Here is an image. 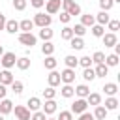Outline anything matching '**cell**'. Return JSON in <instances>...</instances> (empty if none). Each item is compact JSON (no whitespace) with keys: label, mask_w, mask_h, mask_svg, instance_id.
<instances>
[{"label":"cell","mask_w":120,"mask_h":120,"mask_svg":"<svg viewBox=\"0 0 120 120\" xmlns=\"http://www.w3.org/2000/svg\"><path fill=\"white\" fill-rule=\"evenodd\" d=\"M32 22H34V26L45 28V26H51L52 17H51L49 13H36V15H34V19H32Z\"/></svg>","instance_id":"1"},{"label":"cell","mask_w":120,"mask_h":120,"mask_svg":"<svg viewBox=\"0 0 120 120\" xmlns=\"http://www.w3.org/2000/svg\"><path fill=\"white\" fill-rule=\"evenodd\" d=\"M15 62H17L15 52H4V54L0 56V66H2L4 69H11V68L15 66Z\"/></svg>","instance_id":"2"},{"label":"cell","mask_w":120,"mask_h":120,"mask_svg":"<svg viewBox=\"0 0 120 120\" xmlns=\"http://www.w3.org/2000/svg\"><path fill=\"white\" fill-rule=\"evenodd\" d=\"M19 41H21L24 47H30V49H32V47L36 45L38 38H36L32 32H21V34H19Z\"/></svg>","instance_id":"3"},{"label":"cell","mask_w":120,"mask_h":120,"mask_svg":"<svg viewBox=\"0 0 120 120\" xmlns=\"http://www.w3.org/2000/svg\"><path fill=\"white\" fill-rule=\"evenodd\" d=\"M75 69H71V68H66L64 71H60V82H64V84H73L75 82Z\"/></svg>","instance_id":"4"},{"label":"cell","mask_w":120,"mask_h":120,"mask_svg":"<svg viewBox=\"0 0 120 120\" xmlns=\"http://www.w3.org/2000/svg\"><path fill=\"white\" fill-rule=\"evenodd\" d=\"M86 107H88V103H86V99L84 98H79V99H75L73 103H71V114H81V112H84L86 111Z\"/></svg>","instance_id":"5"},{"label":"cell","mask_w":120,"mask_h":120,"mask_svg":"<svg viewBox=\"0 0 120 120\" xmlns=\"http://www.w3.org/2000/svg\"><path fill=\"white\" fill-rule=\"evenodd\" d=\"M13 111H15L17 120H30V111L26 109V105H15Z\"/></svg>","instance_id":"6"},{"label":"cell","mask_w":120,"mask_h":120,"mask_svg":"<svg viewBox=\"0 0 120 120\" xmlns=\"http://www.w3.org/2000/svg\"><path fill=\"white\" fill-rule=\"evenodd\" d=\"M60 4H62V0H47V2H45V11H47L49 15L58 13V11H60Z\"/></svg>","instance_id":"7"},{"label":"cell","mask_w":120,"mask_h":120,"mask_svg":"<svg viewBox=\"0 0 120 120\" xmlns=\"http://www.w3.org/2000/svg\"><path fill=\"white\" fill-rule=\"evenodd\" d=\"M56 101L54 99H45V103H41V111L49 116V114H52V112H56Z\"/></svg>","instance_id":"8"},{"label":"cell","mask_w":120,"mask_h":120,"mask_svg":"<svg viewBox=\"0 0 120 120\" xmlns=\"http://www.w3.org/2000/svg\"><path fill=\"white\" fill-rule=\"evenodd\" d=\"M11 82H13V75H11V71H9V69H0V84L9 86Z\"/></svg>","instance_id":"9"},{"label":"cell","mask_w":120,"mask_h":120,"mask_svg":"<svg viewBox=\"0 0 120 120\" xmlns=\"http://www.w3.org/2000/svg\"><path fill=\"white\" fill-rule=\"evenodd\" d=\"M13 111V101L11 99H0V114H9Z\"/></svg>","instance_id":"10"},{"label":"cell","mask_w":120,"mask_h":120,"mask_svg":"<svg viewBox=\"0 0 120 120\" xmlns=\"http://www.w3.org/2000/svg\"><path fill=\"white\" fill-rule=\"evenodd\" d=\"M101 39H103V45H105V47H112L114 43H118V39H116V34H114V32L103 34V36H101Z\"/></svg>","instance_id":"11"},{"label":"cell","mask_w":120,"mask_h":120,"mask_svg":"<svg viewBox=\"0 0 120 120\" xmlns=\"http://www.w3.org/2000/svg\"><path fill=\"white\" fill-rule=\"evenodd\" d=\"M69 47H71L73 51H82V49H84V39H82V38L73 36V38L69 39Z\"/></svg>","instance_id":"12"},{"label":"cell","mask_w":120,"mask_h":120,"mask_svg":"<svg viewBox=\"0 0 120 120\" xmlns=\"http://www.w3.org/2000/svg\"><path fill=\"white\" fill-rule=\"evenodd\" d=\"M26 109L28 111H39L41 109V99L39 98H28V101H26Z\"/></svg>","instance_id":"13"},{"label":"cell","mask_w":120,"mask_h":120,"mask_svg":"<svg viewBox=\"0 0 120 120\" xmlns=\"http://www.w3.org/2000/svg\"><path fill=\"white\" fill-rule=\"evenodd\" d=\"M107 109L99 103V105H96V109H94V120H105L107 118Z\"/></svg>","instance_id":"14"},{"label":"cell","mask_w":120,"mask_h":120,"mask_svg":"<svg viewBox=\"0 0 120 120\" xmlns=\"http://www.w3.org/2000/svg\"><path fill=\"white\" fill-rule=\"evenodd\" d=\"M47 82H49V86H58L60 84V73L51 69V73L47 75Z\"/></svg>","instance_id":"15"},{"label":"cell","mask_w":120,"mask_h":120,"mask_svg":"<svg viewBox=\"0 0 120 120\" xmlns=\"http://www.w3.org/2000/svg\"><path fill=\"white\" fill-rule=\"evenodd\" d=\"M30 64H32V60H30L28 56H21V58H17V62H15V66H17L21 71L28 69V68H30Z\"/></svg>","instance_id":"16"},{"label":"cell","mask_w":120,"mask_h":120,"mask_svg":"<svg viewBox=\"0 0 120 120\" xmlns=\"http://www.w3.org/2000/svg\"><path fill=\"white\" fill-rule=\"evenodd\" d=\"M84 99H86V103H88V105H94V107L101 103V96H99L98 92H90V94H88Z\"/></svg>","instance_id":"17"},{"label":"cell","mask_w":120,"mask_h":120,"mask_svg":"<svg viewBox=\"0 0 120 120\" xmlns=\"http://www.w3.org/2000/svg\"><path fill=\"white\" fill-rule=\"evenodd\" d=\"M81 24L86 26V28H90L92 24H96V17L90 15V13H84V15H81Z\"/></svg>","instance_id":"18"},{"label":"cell","mask_w":120,"mask_h":120,"mask_svg":"<svg viewBox=\"0 0 120 120\" xmlns=\"http://www.w3.org/2000/svg\"><path fill=\"white\" fill-rule=\"evenodd\" d=\"M4 30H6V32H9V34H15V32H19V22H17L15 19H9V21H6Z\"/></svg>","instance_id":"19"},{"label":"cell","mask_w":120,"mask_h":120,"mask_svg":"<svg viewBox=\"0 0 120 120\" xmlns=\"http://www.w3.org/2000/svg\"><path fill=\"white\" fill-rule=\"evenodd\" d=\"M52 30H51V26H45V28H39V39H43V41H51L52 39Z\"/></svg>","instance_id":"20"},{"label":"cell","mask_w":120,"mask_h":120,"mask_svg":"<svg viewBox=\"0 0 120 120\" xmlns=\"http://www.w3.org/2000/svg\"><path fill=\"white\" fill-rule=\"evenodd\" d=\"M109 21H111V17H109V13H107V11H103V9L96 15V22H98V24H101V26H105Z\"/></svg>","instance_id":"21"},{"label":"cell","mask_w":120,"mask_h":120,"mask_svg":"<svg viewBox=\"0 0 120 120\" xmlns=\"http://www.w3.org/2000/svg\"><path fill=\"white\" fill-rule=\"evenodd\" d=\"M103 64L107 66V68H114V66H118V54H107L105 56V60H103Z\"/></svg>","instance_id":"22"},{"label":"cell","mask_w":120,"mask_h":120,"mask_svg":"<svg viewBox=\"0 0 120 120\" xmlns=\"http://www.w3.org/2000/svg\"><path fill=\"white\" fill-rule=\"evenodd\" d=\"M56 64H58V60L52 56V54H49V56H45V60H43V66H45V69H54L56 68Z\"/></svg>","instance_id":"23"},{"label":"cell","mask_w":120,"mask_h":120,"mask_svg":"<svg viewBox=\"0 0 120 120\" xmlns=\"http://www.w3.org/2000/svg\"><path fill=\"white\" fill-rule=\"evenodd\" d=\"M94 73H96V77H107V75H109V68H107L105 64H96Z\"/></svg>","instance_id":"24"},{"label":"cell","mask_w":120,"mask_h":120,"mask_svg":"<svg viewBox=\"0 0 120 120\" xmlns=\"http://www.w3.org/2000/svg\"><path fill=\"white\" fill-rule=\"evenodd\" d=\"M32 28H34V22H32L30 19H22V21L19 22V30H21V32H32Z\"/></svg>","instance_id":"25"},{"label":"cell","mask_w":120,"mask_h":120,"mask_svg":"<svg viewBox=\"0 0 120 120\" xmlns=\"http://www.w3.org/2000/svg\"><path fill=\"white\" fill-rule=\"evenodd\" d=\"M64 64H66V68H71V69H75V68L79 66V58H75L73 54H68V56L64 58Z\"/></svg>","instance_id":"26"},{"label":"cell","mask_w":120,"mask_h":120,"mask_svg":"<svg viewBox=\"0 0 120 120\" xmlns=\"http://www.w3.org/2000/svg\"><path fill=\"white\" fill-rule=\"evenodd\" d=\"M101 90H105L107 96H114V94L118 92V84H116V82H105V86H103Z\"/></svg>","instance_id":"27"},{"label":"cell","mask_w":120,"mask_h":120,"mask_svg":"<svg viewBox=\"0 0 120 120\" xmlns=\"http://www.w3.org/2000/svg\"><path fill=\"white\" fill-rule=\"evenodd\" d=\"M60 94H62V98H73L75 96V88L71 84H64L60 88Z\"/></svg>","instance_id":"28"},{"label":"cell","mask_w":120,"mask_h":120,"mask_svg":"<svg viewBox=\"0 0 120 120\" xmlns=\"http://www.w3.org/2000/svg\"><path fill=\"white\" fill-rule=\"evenodd\" d=\"M107 111H114L116 107H118V99L114 98V96H109L107 99H105V105H103Z\"/></svg>","instance_id":"29"},{"label":"cell","mask_w":120,"mask_h":120,"mask_svg":"<svg viewBox=\"0 0 120 120\" xmlns=\"http://www.w3.org/2000/svg\"><path fill=\"white\" fill-rule=\"evenodd\" d=\"M75 94H77L79 98H86V96L90 94L88 84H79V86H75Z\"/></svg>","instance_id":"30"},{"label":"cell","mask_w":120,"mask_h":120,"mask_svg":"<svg viewBox=\"0 0 120 120\" xmlns=\"http://www.w3.org/2000/svg\"><path fill=\"white\" fill-rule=\"evenodd\" d=\"M90 30H92V36H96V38H101V36L105 34V28H103L101 24H98V22H96V24H92V26H90Z\"/></svg>","instance_id":"31"},{"label":"cell","mask_w":120,"mask_h":120,"mask_svg":"<svg viewBox=\"0 0 120 120\" xmlns=\"http://www.w3.org/2000/svg\"><path fill=\"white\" fill-rule=\"evenodd\" d=\"M60 38H62L64 41H69V39L73 38V30H71V26H64L62 32H60Z\"/></svg>","instance_id":"32"},{"label":"cell","mask_w":120,"mask_h":120,"mask_svg":"<svg viewBox=\"0 0 120 120\" xmlns=\"http://www.w3.org/2000/svg\"><path fill=\"white\" fill-rule=\"evenodd\" d=\"M41 52H43L45 56L52 54V52H54V45H52L51 41H43V45H41Z\"/></svg>","instance_id":"33"},{"label":"cell","mask_w":120,"mask_h":120,"mask_svg":"<svg viewBox=\"0 0 120 120\" xmlns=\"http://www.w3.org/2000/svg\"><path fill=\"white\" fill-rule=\"evenodd\" d=\"M82 79H84L86 82H92V81L96 79V73H94V69H92V68H84V71H82Z\"/></svg>","instance_id":"34"},{"label":"cell","mask_w":120,"mask_h":120,"mask_svg":"<svg viewBox=\"0 0 120 120\" xmlns=\"http://www.w3.org/2000/svg\"><path fill=\"white\" fill-rule=\"evenodd\" d=\"M9 86H11V92H13V94H17V96H19V94H22V88H24V84H22L21 81H15V79H13V82H11Z\"/></svg>","instance_id":"35"},{"label":"cell","mask_w":120,"mask_h":120,"mask_svg":"<svg viewBox=\"0 0 120 120\" xmlns=\"http://www.w3.org/2000/svg\"><path fill=\"white\" fill-rule=\"evenodd\" d=\"M71 30H73V36H77V38H82V36L86 34V26H82L81 22H79V24H75Z\"/></svg>","instance_id":"36"},{"label":"cell","mask_w":120,"mask_h":120,"mask_svg":"<svg viewBox=\"0 0 120 120\" xmlns=\"http://www.w3.org/2000/svg\"><path fill=\"white\" fill-rule=\"evenodd\" d=\"M103 60H105V52L96 51V52L92 54V64H103Z\"/></svg>","instance_id":"37"},{"label":"cell","mask_w":120,"mask_h":120,"mask_svg":"<svg viewBox=\"0 0 120 120\" xmlns=\"http://www.w3.org/2000/svg\"><path fill=\"white\" fill-rule=\"evenodd\" d=\"M68 13H69L71 17H73V15H75V17H77V15H81V6H79V4H75V2H71V6L68 8Z\"/></svg>","instance_id":"38"},{"label":"cell","mask_w":120,"mask_h":120,"mask_svg":"<svg viewBox=\"0 0 120 120\" xmlns=\"http://www.w3.org/2000/svg\"><path fill=\"white\" fill-rule=\"evenodd\" d=\"M54 96H56L54 86H47V88L43 90V98H45V99H54Z\"/></svg>","instance_id":"39"},{"label":"cell","mask_w":120,"mask_h":120,"mask_svg":"<svg viewBox=\"0 0 120 120\" xmlns=\"http://www.w3.org/2000/svg\"><path fill=\"white\" fill-rule=\"evenodd\" d=\"M79 66H82V68H92V58H90V56H81V58H79Z\"/></svg>","instance_id":"40"},{"label":"cell","mask_w":120,"mask_h":120,"mask_svg":"<svg viewBox=\"0 0 120 120\" xmlns=\"http://www.w3.org/2000/svg\"><path fill=\"white\" fill-rule=\"evenodd\" d=\"M30 120H47V114L43 111H34V114H30Z\"/></svg>","instance_id":"41"},{"label":"cell","mask_w":120,"mask_h":120,"mask_svg":"<svg viewBox=\"0 0 120 120\" xmlns=\"http://www.w3.org/2000/svg\"><path fill=\"white\" fill-rule=\"evenodd\" d=\"M107 26H109V30H111V32H114V34H116V30L120 28V21L112 19V21H109V22H107Z\"/></svg>","instance_id":"42"},{"label":"cell","mask_w":120,"mask_h":120,"mask_svg":"<svg viewBox=\"0 0 120 120\" xmlns=\"http://www.w3.org/2000/svg\"><path fill=\"white\" fill-rule=\"evenodd\" d=\"M112 4H114L112 0H99V8H101L103 11H109V9L112 8Z\"/></svg>","instance_id":"43"},{"label":"cell","mask_w":120,"mask_h":120,"mask_svg":"<svg viewBox=\"0 0 120 120\" xmlns=\"http://www.w3.org/2000/svg\"><path fill=\"white\" fill-rule=\"evenodd\" d=\"M56 120H73V114H71V111H60V116Z\"/></svg>","instance_id":"44"},{"label":"cell","mask_w":120,"mask_h":120,"mask_svg":"<svg viewBox=\"0 0 120 120\" xmlns=\"http://www.w3.org/2000/svg\"><path fill=\"white\" fill-rule=\"evenodd\" d=\"M13 8H15L17 11H22V9L26 8V0H13Z\"/></svg>","instance_id":"45"},{"label":"cell","mask_w":120,"mask_h":120,"mask_svg":"<svg viewBox=\"0 0 120 120\" xmlns=\"http://www.w3.org/2000/svg\"><path fill=\"white\" fill-rule=\"evenodd\" d=\"M71 21V15L68 13V11H60V22H64V24H68Z\"/></svg>","instance_id":"46"},{"label":"cell","mask_w":120,"mask_h":120,"mask_svg":"<svg viewBox=\"0 0 120 120\" xmlns=\"http://www.w3.org/2000/svg\"><path fill=\"white\" fill-rule=\"evenodd\" d=\"M79 120H94V114L84 111V112H81V114H79Z\"/></svg>","instance_id":"47"},{"label":"cell","mask_w":120,"mask_h":120,"mask_svg":"<svg viewBox=\"0 0 120 120\" xmlns=\"http://www.w3.org/2000/svg\"><path fill=\"white\" fill-rule=\"evenodd\" d=\"M30 4H32L34 8H38V9H39V8H43V6H45V0H30Z\"/></svg>","instance_id":"48"},{"label":"cell","mask_w":120,"mask_h":120,"mask_svg":"<svg viewBox=\"0 0 120 120\" xmlns=\"http://www.w3.org/2000/svg\"><path fill=\"white\" fill-rule=\"evenodd\" d=\"M6 94H8V88H6L4 84H0V99H4V98H6Z\"/></svg>","instance_id":"49"},{"label":"cell","mask_w":120,"mask_h":120,"mask_svg":"<svg viewBox=\"0 0 120 120\" xmlns=\"http://www.w3.org/2000/svg\"><path fill=\"white\" fill-rule=\"evenodd\" d=\"M6 21H8V19H6V15H4V13H0V30H4V26H6Z\"/></svg>","instance_id":"50"},{"label":"cell","mask_w":120,"mask_h":120,"mask_svg":"<svg viewBox=\"0 0 120 120\" xmlns=\"http://www.w3.org/2000/svg\"><path fill=\"white\" fill-rule=\"evenodd\" d=\"M2 54H4V47L0 45V56H2Z\"/></svg>","instance_id":"51"},{"label":"cell","mask_w":120,"mask_h":120,"mask_svg":"<svg viewBox=\"0 0 120 120\" xmlns=\"http://www.w3.org/2000/svg\"><path fill=\"white\" fill-rule=\"evenodd\" d=\"M0 120H4V114H0Z\"/></svg>","instance_id":"52"},{"label":"cell","mask_w":120,"mask_h":120,"mask_svg":"<svg viewBox=\"0 0 120 120\" xmlns=\"http://www.w3.org/2000/svg\"><path fill=\"white\" fill-rule=\"evenodd\" d=\"M47 120H56V118H47Z\"/></svg>","instance_id":"53"},{"label":"cell","mask_w":120,"mask_h":120,"mask_svg":"<svg viewBox=\"0 0 120 120\" xmlns=\"http://www.w3.org/2000/svg\"><path fill=\"white\" fill-rule=\"evenodd\" d=\"M112 2H120V0H112Z\"/></svg>","instance_id":"54"}]
</instances>
